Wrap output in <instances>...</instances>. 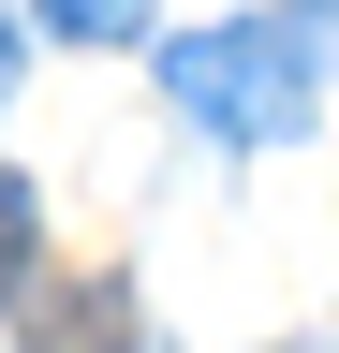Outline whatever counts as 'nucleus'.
<instances>
[{
	"instance_id": "nucleus-2",
	"label": "nucleus",
	"mask_w": 339,
	"mask_h": 353,
	"mask_svg": "<svg viewBox=\"0 0 339 353\" xmlns=\"http://www.w3.org/2000/svg\"><path fill=\"white\" fill-rule=\"evenodd\" d=\"M30 353H133V280H74L30 309Z\"/></svg>"
},
{
	"instance_id": "nucleus-1",
	"label": "nucleus",
	"mask_w": 339,
	"mask_h": 353,
	"mask_svg": "<svg viewBox=\"0 0 339 353\" xmlns=\"http://www.w3.org/2000/svg\"><path fill=\"white\" fill-rule=\"evenodd\" d=\"M325 59H339V0H280V15H222L162 44V103H192L222 148H295L325 118Z\"/></svg>"
},
{
	"instance_id": "nucleus-4",
	"label": "nucleus",
	"mask_w": 339,
	"mask_h": 353,
	"mask_svg": "<svg viewBox=\"0 0 339 353\" xmlns=\"http://www.w3.org/2000/svg\"><path fill=\"white\" fill-rule=\"evenodd\" d=\"M30 236H45V206H30V176H0V294H30Z\"/></svg>"
},
{
	"instance_id": "nucleus-3",
	"label": "nucleus",
	"mask_w": 339,
	"mask_h": 353,
	"mask_svg": "<svg viewBox=\"0 0 339 353\" xmlns=\"http://www.w3.org/2000/svg\"><path fill=\"white\" fill-rule=\"evenodd\" d=\"M30 15H45L59 44H133V30H148V0H30Z\"/></svg>"
},
{
	"instance_id": "nucleus-5",
	"label": "nucleus",
	"mask_w": 339,
	"mask_h": 353,
	"mask_svg": "<svg viewBox=\"0 0 339 353\" xmlns=\"http://www.w3.org/2000/svg\"><path fill=\"white\" fill-rule=\"evenodd\" d=\"M0 103H15V15H0Z\"/></svg>"
}]
</instances>
